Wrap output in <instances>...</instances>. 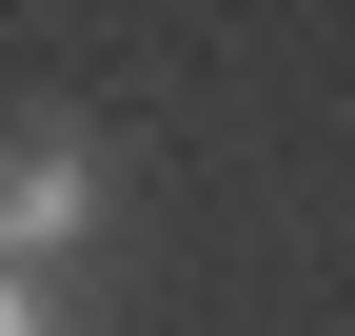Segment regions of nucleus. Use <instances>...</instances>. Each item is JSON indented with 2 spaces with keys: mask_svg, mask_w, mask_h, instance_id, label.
I'll list each match as a JSON object with an SVG mask.
<instances>
[{
  "mask_svg": "<svg viewBox=\"0 0 355 336\" xmlns=\"http://www.w3.org/2000/svg\"><path fill=\"white\" fill-rule=\"evenodd\" d=\"M99 237V139L79 119H40V139H0V277H40L60 297V258Z\"/></svg>",
  "mask_w": 355,
  "mask_h": 336,
  "instance_id": "obj_1",
  "label": "nucleus"
},
{
  "mask_svg": "<svg viewBox=\"0 0 355 336\" xmlns=\"http://www.w3.org/2000/svg\"><path fill=\"white\" fill-rule=\"evenodd\" d=\"M0 336H79V317H60V297H40V277H0Z\"/></svg>",
  "mask_w": 355,
  "mask_h": 336,
  "instance_id": "obj_2",
  "label": "nucleus"
}]
</instances>
